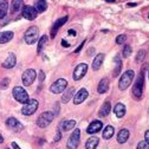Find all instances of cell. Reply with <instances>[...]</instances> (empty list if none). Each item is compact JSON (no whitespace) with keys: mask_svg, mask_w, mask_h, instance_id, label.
I'll return each mask as SVG.
<instances>
[{"mask_svg":"<svg viewBox=\"0 0 149 149\" xmlns=\"http://www.w3.org/2000/svg\"><path fill=\"white\" fill-rule=\"evenodd\" d=\"M114 113H115V115H116L118 118L123 117V116L125 115V107H124V104L117 103V104L115 105V108H114Z\"/></svg>","mask_w":149,"mask_h":149,"instance_id":"obj_20","label":"cell"},{"mask_svg":"<svg viewBox=\"0 0 149 149\" xmlns=\"http://www.w3.org/2000/svg\"><path fill=\"white\" fill-rule=\"evenodd\" d=\"M132 52H133V49H132V46H130V45H125V46L123 47V57L128 58L129 56L132 54Z\"/></svg>","mask_w":149,"mask_h":149,"instance_id":"obj_32","label":"cell"},{"mask_svg":"<svg viewBox=\"0 0 149 149\" xmlns=\"http://www.w3.org/2000/svg\"><path fill=\"white\" fill-rule=\"evenodd\" d=\"M61 137H62L61 130H57V134H56V136H54V142H58V141L61 140Z\"/></svg>","mask_w":149,"mask_h":149,"instance_id":"obj_37","label":"cell"},{"mask_svg":"<svg viewBox=\"0 0 149 149\" xmlns=\"http://www.w3.org/2000/svg\"><path fill=\"white\" fill-rule=\"evenodd\" d=\"M79 139H81V130L76 129L70 135V137L68 140V143H66L68 149H77V147L79 144Z\"/></svg>","mask_w":149,"mask_h":149,"instance_id":"obj_7","label":"cell"},{"mask_svg":"<svg viewBox=\"0 0 149 149\" xmlns=\"http://www.w3.org/2000/svg\"><path fill=\"white\" fill-rule=\"evenodd\" d=\"M33 7L38 13H42L47 8V3H46V0H36Z\"/></svg>","mask_w":149,"mask_h":149,"instance_id":"obj_19","label":"cell"},{"mask_svg":"<svg viewBox=\"0 0 149 149\" xmlns=\"http://www.w3.org/2000/svg\"><path fill=\"white\" fill-rule=\"evenodd\" d=\"M68 19H69V17L68 15H65V17H63V18H61V19H58L57 22L54 23V25H53V27H52V30H51V37L53 38V37L56 36V33H57V31L61 29V26H63L66 22H68Z\"/></svg>","mask_w":149,"mask_h":149,"instance_id":"obj_15","label":"cell"},{"mask_svg":"<svg viewBox=\"0 0 149 149\" xmlns=\"http://www.w3.org/2000/svg\"><path fill=\"white\" fill-rule=\"evenodd\" d=\"M38 107H39L38 101H37V100H30L27 103L24 104V107H23V109H22V113H23V115H25V116L33 115L36 111H37V109H38Z\"/></svg>","mask_w":149,"mask_h":149,"instance_id":"obj_5","label":"cell"},{"mask_svg":"<svg viewBox=\"0 0 149 149\" xmlns=\"http://www.w3.org/2000/svg\"><path fill=\"white\" fill-rule=\"evenodd\" d=\"M44 79H45V73H44L43 70H40V71H39V81L43 82Z\"/></svg>","mask_w":149,"mask_h":149,"instance_id":"obj_39","label":"cell"},{"mask_svg":"<svg viewBox=\"0 0 149 149\" xmlns=\"http://www.w3.org/2000/svg\"><path fill=\"white\" fill-rule=\"evenodd\" d=\"M54 118V115L53 113H51V111H45V113H43L38 120H37V124H38V127L40 128H46Z\"/></svg>","mask_w":149,"mask_h":149,"instance_id":"obj_6","label":"cell"},{"mask_svg":"<svg viewBox=\"0 0 149 149\" xmlns=\"http://www.w3.org/2000/svg\"><path fill=\"white\" fill-rule=\"evenodd\" d=\"M24 7V1L23 0H12L11 3V12L12 13H17L20 10H23Z\"/></svg>","mask_w":149,"mask_h":149,"instance_id":"obj_18","label":"cell"},{"mask_svg":"<svg viewBox=\"0 0 149 149\" xmlns=\"http://www.w3.org/2000/svg\"><path fill=\"white\" fill-rule=\"evenodd\" d=\"M12 147H13V148H14V149H22V148H20V147H19V146H18V144H17V143H14V142H13V143H12Z\"/></svg>","mask_w":149,"mask_h":149,"instance_id":"obj_46","label":"cell"},{"mask_svg":"<svg viewBox=\"0 0 149 149\" xmlns=\"http://www.w3.org/2000/svg\"><path fill=\"white\" fill-rule=\"evenodd\" d=\"M15 63H17L15 54H14V53H10L8 57H7V58L4 61V63H3V68H5V69H12V68H14Z\"/></svg>","mask_w":149,"mask_h":149,"instance_id":"obj_16","label":"cell"},{"mask_svg":"<svg viewBox=\"0 0 149 149\" xmlns=\"http://www.w3.org/2000/svg\"><path fill=\"white\" fill-rule=\"evenodd\" d=\"M68 33H69L70 36H74V37H76V31H74V30H69Z\"/></svg>","mask_w":149,"mask_h":149,"instance_id":"obj_43","label":"cell"},{"mask_svg":"<svg viewBox=\"0 0 149 149\" xmlns=\"http://www.w3.org/2000/svg\"><path fill=\"white\" fill-rule=\"evenodd\" d=\"M54 111L56 113L53 115H58L59 114V104H58V102H57V104H54Z\"/></svg>","mask_w":149,"mask_h":149,"instance_id":"obj_41","label":"cell"},{"mask_svg":"<svg viewBox=\"0 0 149 149\" xmlns=\"http://www.w3.org/2000/svg\"><path fill=\"white\" fill-rule=\"evenodd\" d=\"M22 14H23V17L25 18V19H27V20H34L37 18V15H38V12L36 11V8L33 6H29L27 5V6L23 7Z\"/></svg>","mask_w":149,"mask_h":149,"instance_id":"obj_11","label":"cell"},{"mask_svg":"<svg viewBox=\"0 0 149 149\" xmlns=\"http://www.w3.org/2000/svg\"><path fill=\"white\" fill-rule=\"evenodd\" d=\"M134 77H135V72L133 70H127L120 78V82H118L120 90H125L127 88H129V85L133 83Z\"/></svg>","mask_w":149,"mask_h":149,"instance_id":"obj_1","label":"cell"},{"mask_svg":"<svg viewBox=\"0 0 149 149\" xmlns=\"http://www.w3.org/2000/svg\"><path fill=\"white\" fill-rule=\"evenodd\" d=\"M144 139H146V141L149 143V130H147V132H146V134H144Z\"/></svg>","mask_w":149,"mask_h":149,"instance_id":"obj_42","label":"cell"},{"mask_svg":"<svg viewBox=\"0 0 149 149\" xmlns=\"http://www.w3.org/2000/svg\"><path fill=\"white\" fill-rule=\"evenodd\" d=\"M8 11V1L7 0H0V19L6 17Z\"/></svg>","mask_w":149,"mask_h":149,"instance_id":"obj_23","label":"cell"},{"mask_svg":"<svg viewBox=\"0 0 149 149\" xmlns=\"http://www.w3.org/2000/svg\"><path fill=\"white\" fill-rule=\"evenodd\" d=\"M102 127H103V123L101 121H94L89 124V127L86 129V133L88 134H96L102 129Z\"/></svg>","mask_w":149,"mask_h":149,"instance_id":"obj_14","label":"cell"},{"mask_svg":"<svg viewBox=\"0 0 149 149\" xmlns=\"http://www.w3.org/2000/svg\"><path fill=\"white\" fill-rule=\"evenodd\" d=\"M148 19H149V14H148Z\"/></svg>","mask_w":149,"mask_h":149,"instance_id":"obj_50","label":"cell"},{"mask_svg":"<svg viewBox=\"0 0 149 149\" xmlns=\"http://www.w3.org/2000/svg\"><path fill=\"white\" fill-rule=\"evenodd\" d=\"M110 110H111V105H110V103H109V102H105V103L101 107V109H100V116H101V117H105V116H108L109 113H110Z\"/></svg>","mask_w":149,"mask_h":149,"instance_id":"obj_27","label":"cell"},{"mask_svg":"<svg viewBox=\"0 0 149 149\" xmlns=\"http://www.w3.org/2000/svg\"><path fill=\"white\" fill-rule=\"evenodd\" d=\"M108 89H109V79L108 78L101 79V82L98 84V88H97L98 94H104V92L108 91Z\"/></svg>","mask_w":149,"mask_h":149,"instance_id":"obj_22","label":"cell"},{"mask_svg":"<svg viewBox=\"0 0 149 149\" xmlns=\"http://www.w3.org/2000/svg\"><path fill=\"white\" fill-rule=\"evenodd\" d=\"M144 57H146V51L144 50H140L137 52V56H136V63H142Z\"/></svg>","mask_w":149,"mask_h":149,"instance_id":"obj_33","label":"cell"},{"mask_svg":"<svg viewBox=\"0 0 149 149\" xmlns=\"http://www.w3.org/2000/svg\"><path fill=\"white\" fill-rule=\"evenodd\" d=\"M47 43V36L46 34H44L42 38L39 39V42H38V47H37V52H40L42 50H43V47H44V45Z\"/></svg>","mask_w":149,"mask_h":149,"instance_id":"obj_31","label":"cell"},{"mask_svg":"<svg viewBox=\"0 0 149 149\" xmlns=\"http://www.w3.org/2000/svg\"><path fill=\"white\" fill-rule=\"evenodd\" d=\"M143 83H144V72L143 70H141V74L139 76V78L136 79L134 86H133V95L140 100L142 97V94H143Z\"/></svg>","mask_w":149,"mask_h":149,"instance_id":"obj_3","label":"cell"},{"mask_svg":"<svg viewBox=\"0 0 149 149\" xmlns=\"http://www.w3.org/2000/svg\"><path fill=\"white\" fill-rule=\"evenodd\" d=\"M125 40H127V37H125L124 34H120L117 38H116V43H117V44H123Z\"/></svg>","mask_w":149,"mask_h":149,"instance_id":"obj_35","label":"cell"},{"mask_svg":"<svg viewBox=\"0 0 149 149\" xmlns=\"http://www.w3.org/2000/svg\"><path fill=\"white\" fill-rule=\"evenodd\" d=\"M62 45H63V46H64V47H69V46H70V44H69V43H68V42H65V40H64V39H63V40H62Z\"/></svg>","mask_w":149,"mask_h":149,"instance_id":"obj_45","label":"cell"},{"mask_svg":"<svg viewBox=\"0 0 149 149\" xmlns=\"http://www.w3.org/2000/svg\"><path fill=\"white\" fill-rule=\"evenodd\" d=\"M4 142V137L1 136V135H0V143H3Z\"/></svg>","mask_w":149,"mask_h":149,"instance_id":"obj_48","label":"cell"},{"mask_svg":"<svg viewBox=\"0 0 149 149\" xmlns=\"http://www.w3.org/2000/svg\"><path fill=\"white\" fill-rule=\"evenodd\" d=\"M6 125L10 128V129H12L13 132H20V130H23V124L18 121L17 118H14V117H10V118H7L6 120Z\"/></svg>","mask_w":149,"mask_h":149,"instance_id":"obj_12","label":"cell"},{"mask_svg":"<svg viewBox=\"0 0 149 149\" xmlns=\"http://www.w3.org/2000/svg\"><path fill=\"white\" fill-rule=\"evenodd\" d=\"M7 149H8V148H7Z\"/></svg>","mask_w":149,"mask_h":149,"instance_id":"obj_51","label":"cell"},{"mask_svg":"<svg viewBox=\"0 0 149 149\" xmlns=\"http://www.w3.org/2000/svg\"><path fill=\"white\" fill-rule=\"evenodd\" d=\"M12 94H13V97L15 98V101H18L19 103H24L25 104V103H27L30 101L29 94L25 91V89L22 88V86H14Z\"/></svg>","mask_w":149,"mask_h":149,"instance_id":"obj_4","label":"cell"},{"mask_svg":"<svg viewBox=\"0 0 149 149\" xmlns=\"http://www.w3.org/2000/svg\"><path fill=\"white\" fill-rule=\"evenodd\" d=\"M74 125H76V121L70 120V121H63L61 124V128L64 130V132H69V130L74 128Z\"/></svg>","mask_w":149,"mask_h":149,"instance_id":"obj_26","label":"cell"},{"mask_svg":"<svg viewBox=\"0 0 149 149\" xmlns=\"http://www.w3.org/2000/svg\"><path fill=\"white\" fill-rule=\"evenodd\" d=\"M38 37H39V30L37 26H31L26 30L25 34H24V40L26 42V44L32 45L34 44L37 40H38Z\"/></svg>","mask_w":149,"mask_h":149,"instance_id":"obj_2","label":"cell"},{"mask_svg":"<svg viewBox=\"0 0 149 149\" xmlns=\"http://www.w3.org/2000/svg\"><path fill=\"white\" fill-rule=\"evenodd\" d=\"M66 85H68V81L64 78H59L50 86V91L52 94H61L66 89Z\"/></svg>","mask_w":149,"mask_h":149,"instance_id":"obj_8","label":"cell"},{"mask_svg":"<svg viewBox=\"0 0 149 149\" xmlns=\"http://www.w3.org/2000/svg\"><path fill=\"white\" fill-rule=\"evenodd\" d=\"M114 132H115L114 127H111V125L105 127V128H104V132H103V139H104V140L111 139V137H113V135H114Z\"/></svg>","mask_w":149,"mask_h":149,"instance_id":"obj_28","label":"cell"},{"mask_svg":"<svg viewBox=\"0 0 149 149\" xmlns=\"http://www.w3.org/2000/svg\"><path fill=\"white\" fill-rule=\"evenodd\" d=\"M105 1H108V3H115V0H105Z\"/></svg>","mask_w":149,"mask_h":149,"instance_id":"obj_49","label":"cell"},{"mask_svg":"<svg viewBox=\"0 0 149 149\" xmlns=\"http://www.w3.org/2000/svg\"><path fill=\"white\" fill-rule=\"evenodd\" d=\"M8 22H10V19H8V18H3V20L0 19V25H1V26H4V25H6Z\"/></svg>","mask_w":149,"mask_h":149,"instance_id":"obj_38","label":"cell"},{"mask_svg":"<svg viewBox=\"0 0 149 149\" xmlns=\"http://www.w3.org/2000/svg\"><path fill=\"white\" fill-rule=\"evenodd\" d=\"M88 96H89V94H88V91H86V89H81L76 95H74V97H73V103L74 104H81V103H83L86 98H88Z\"/></svg>","mask_w":149,"mask_h":149,"instance_id":"obj_13","label":"cell"},{"mask_svg":"<svg viewBox=\"0 0 149 149\" xmlns=\"http://www.w3.org/2000/svg\"><path fill=\"white\" fill-rule=\"evenodd\" d=\"M86 71H88V65H86V63H81V64H78V65L76 66V69H74V71H73L72 78H73L74 81L82 79V78L85 76Z\"/></svg>","mask_w":149,"mask_h":149,"instance_id":"obj_9","label":"cell"},{"mask_svg":"<svg viewBox=\"0 0 149 149\" xmlns=\"http://www.w3.org/2000/svg\"><path fill=\"white\" fill-rule=\"evenodd\" d=\"M129 139V130L128 129H122L120 130V133L117 135V141L118 143H125Z\"/></svg>","mask_w":149,"mask_h":149,"instance_id":"obj_24","label":"cell"},{"mask_svg":"<svg viewBox=\"0 0 149 149\" xmlns=\"http://www.w3.org/2000/svg\"><path fill=\"white\" fill-rule=\"evenodd\" d=\"M94 50H95V49H90V50H89V51H88V54H89V56H90V54H91V53H92V52H94Z\"/></svg>","mask_w":149,"mask_h":149,"instance_id":"obj_47","label":"cell"},{"mask_svg":"<svg viewBox=\"0 0 149 149\" xmlns=\"http://www.w3.org/2000/svg\"><path fill=\"white\" fill-rule=\"evenodd\" d=\"M7 83H10V79L8 78H5V79H3L1 82H0V86H1L3 89H6L7 88Z\"/></svg>","mask_w":149,"mask_h":149,"instance_id":"obj_36","label":"cell"},{"mask_svg":"<svg viewBox=\"0 0 149 149\" xmlns=\"http://www.w3.org/2000/svg\"><path fill=\"white\" fill-rule=\"evenodd\" d=\"M14 33L12 31H5V32H0V44H5L12 40Z\"/></svg>","mask_w":149,"mask_h":149,"instance_id":"obj_17","label":"cell"},{"mask_svg":"<svg viewBox=\"0 0 149 149\" xmlns=\"http://www.w3.org/2000/svg\"><path fill=\"white\" fill-rule=\"evenodd\" d=\"M84 45H85V42H82V43H81V45H79V46H78L76 50H74V53H78V52H79V51L83 49V46H84Z\"/></svg>","mask_w":149,"mask_h":149,"instance_id":"obj_40","label":"cell"},{"mask_svg":"<svg viewBox=\"0 0 149 149\" xmlns=\"http://www.w3.org/2000/svg\"><path fill=\"white\" fill-rule=\"evenodd\" d=\"M98 137H96V136H92V137H90L88 141H86V143H85V148L86 149H96V147L98 146Z\"/></svg>","mask_w":149,"mask_h":149,"instance_id":"obj_25","label":"cell"},{"mask_svg":"<svg viewBox=\"0 0 149 149\" xmlns=\"http://www.w3.org/2000/svg\"><path fill=\"white\" fill-rule=\"evenodd\" d=\"M37 77V72L33 69H29L23 73V83L25 86H30Z\"/></svg>","mask_w":149,"mask_h":149,"instance_id":"obj_10","label":"cell"},{"mask_svg":"<svg viewBox=\"0 0 149 149\" xmlns=\"http://www.w3.org/2000/svg\"><path fill=\"white\" fill-rule=\"evenodd\" d=\"M103 61H104V54L103 53H98L96 57H95L94 62H92V69H94V70H98L101 68Z\"/></svg>","mask_w":149,"mask_h":149,"instance_id":"obj_21","label":"cell"},{"mask_svg":"<svg viewBox=\"0 0 149 149\" xmlns=\"http://www.w3.org/2000/svg\"><path fill=\"white\" fill-rule=\"evenodd\" d=\"M137 149H149V143L147 141H142V142L139 143Z\"/></svg>","mask_w":149,"mask_h":149,"instance_id":"obj_34","label":"cell"},{"mask_svg":"<svg viewBox=\"0 0 149 149\" xmlns=\"http://www.w3.org/2000/svg\"><path fill=\"white\" fill-rule=\"evenodd\" d=\"M127 6H128V7H135V6H137V4H136V3H128Z\"/></svg>","mask_w":149,"mask_h":149,"instance_id":"obj_44","label":"cell"},{"mask_svg":"<svg viewBox=\"0 0 149 149\" xmlns=\"http://www.w3.org/2000/svg\"><path fill=\"white\" fill-rule=\"evenodd\" d=\"M73 92H74V89H73V88H69V89L66 90L65 94L62 96V102H63V103H68V102L71 100Z\"/></svg>","mask_w":149,"mask_h":149,"instance_id":"obj_30","label":"cell"},{"mask_svg":"<svg viewBox=\"0 0 149 149\" xmlns=\"http://www.w3.org/2000/svg\"><path fill=\"white\" fill-rule=\"evenodd\" d=\"M114 62H115V64H116V69L114 70V74H113V76H114V77H117V76H118V74L121 73L122 62H121V58L118 57V56H116V57L114 58Z\"/></svg>","mask_w":149,"mask_h":149,"instance_id":"obj_29","label":"cell"}]
</instances>
